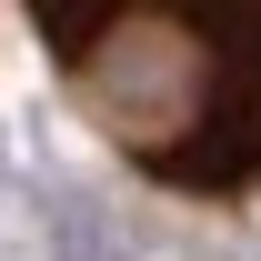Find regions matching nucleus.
<instances>
[{"mask_svg": "<svg viewBox=\"0 0 261 261\" xmlns=\"http://www.w3.org/2000/svg\"><path fill=\"white\" fill-rule=\"evenodd\" d=\"M70 111L181 201L261 191V0H20Z\"/></svg>", "mask_w": 261, "mask_h": 261, "instance_id": "f257e3e1", "label": "nucleus"}]
</instances>
